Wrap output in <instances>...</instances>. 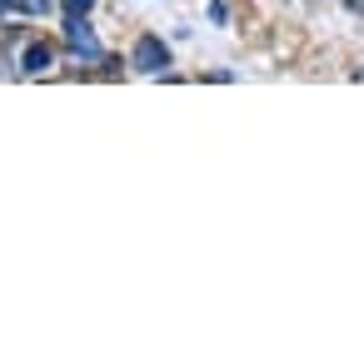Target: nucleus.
<instances>
[{
  "instance_id": "obj_5",
  "label": "nucleus",
  "mask_w": 364,
  "mask_h": 364,
  "mask_svg": "<svg viewBox=\"0 0 364 364\" xmlns=\"http://www.w3.org/2000/svg\"><path fill=\"white\" fill-rule=\"evenodd\" d=\"M349 6H354V11H364V0H349Z\"/></svg>"
},
{
  "instance_id": "obj_6",
  "label": "nucleus",
  "mask_w": 364,
  "mask_h": 364,
  "mask_svg": "<svg viewBox=\"0 0 364 364\" xmlns=\"http://www.w3.org/2000/svg\"><path fill=\"white\" fill-rule=\"evenodd\" d=\"M6 6H11V0H0V16H6Z\"/></svg>"
},
{
  "instance_id": "obj_4",
  "label": "nucleus",
  "mask_w": 364,
  "mask_h": 364,
  "mask_svg": "<svg viewBox=\"0 0 364 364\" xmlns=\"http://www.w3.org/2000/svg\"><path fill=\"white\" fill-rule=\"evenodd\" d=\"M65 6H70V11H75V16H85V11H90V6H95V0H65Z\"/></svg>"
},
{
  "instance_id": "obj_1",
  "label": "nucleus",
  "mask_w": 364,
  "mask_h": 364,
  "mask_svg": "<svg viewBox=\"0 0 364 364\" xmlns=\"http://www.w3.org/2000/svg\"><path fill=\"white\" fill-rule=\"evenodd\" d=\"M130 60H135V70H160V65H170V50L155 36H140L135 50H130Z\"/></svg>"
},
{
  "instance_id": "obj_3",
  "label": "nucleus",
  "mask_w": 364,
  "mask_h": 364,
  "mask_svg": "<svg viewBox=\"0 0 364 364\" xmlns=\"http://www.w3.org/2000/svg\"><path fill=\"white\" fill-rule=\"evenodd\" d=\"M46 65H50V50L46 46H31L26 50V70H46Z\"/></svg>"
},
{
  "instance_id": "obj_2",
  "label": "nucleus",
  "mask_w": 364,
  "mask_h": 364,
  "mask_svg": "<svg viewBox=\"0 0 364 364\" xmlns=\"http://www.w3.org/2000/svg\"><path fill=\"white\" fill-rule=\"evenodd\" d=\"M70 46H75V50H85L90 60H100V41L90 36V26H85V21H75V26H70Z\"/></svg>"
}]
</instances>
